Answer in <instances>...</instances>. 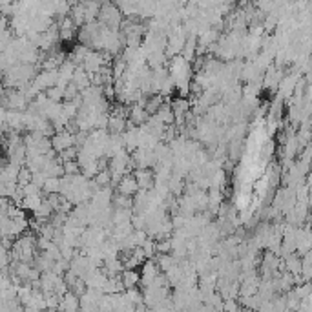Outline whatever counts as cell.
I'll return each mask as SVG.
<instances>
[{"mask_svg": "<svg viewBox=\"0 0 312 312\" xmlns=\"http://www.w3.org/2000/svg\"><path fill=\"white\" fill-rule=\"evenodd\" d=\"M122 283H124V288L126 290H130V288H136V285L139 283V274L137 272H134V270H124L122 272Z\"/></svg>", "mask_w": 312, "mask_h": 312, "instance_id": "1", "label": "cell"}]
</instances>
